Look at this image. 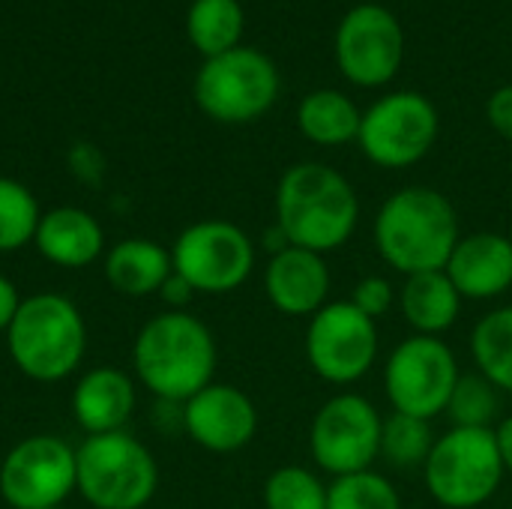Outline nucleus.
<instances>
[{
    "instance_id": "f257e3e1",
    "label": "nucleus",
    "mask_w": 512,
    "mask_h": 509,
    "mask_svg": "<svg viewBox=\"0 0 512 509\" xmlns=\"http://www.w3.org/2000/svg\"><path fill=\"white\" fill-rule=\"evenodd\" d=\"M360 222V198L354 186L330 165H291L276 186V228L288 246L318 255L345 246Z\"/></svg>"
},
{
    "instance_id": "f03ea898",
    "label": "nucleus",
    "mask_w": 512,
    "mask_h": 509,
    "mask_svg": "<svg viewBox=\"0 0 512 509\" xmlns=\"http://www.w3.org/2000/svg\"><path fill=\"white\" fill-rule=\"evenodd\" d=\"M216 357L219 351L210 327L189 312L171 309L150 318L132 345L135 378L168 405H183L213 384Z\"/></svg>"
},
{
    "instance_id": "7ed1b4c3",
    "label": "nucleus",
    "mask_w": 512,
    "mask_h": 509,
    "mask_svg": "<svg viewBox=\"0 0 512 509\" xmlns=\"http://www.w3.org/2000/svg\"><path fill=\"white\" fill-rule=\"evenodd\" d=\"M375 249L402 276L444 270L459 237V213L453 201L429 186H405L393 192L375 216Z\"/></svg>"
},
{
    "instance_id": "20e7f679",
    "label": "nucleus",
    "mask_w": 512,
    "mask_h": 509,
    "mask_svg": "<svg viewBox=\"0 0 512 509\" xmlns=\"http://www.w3.org/2000/svg\"><path fill=\"white\" fill-rule=\"evenodd\" d=\"M6 351L15 369L30 381L54 384L69 378L87 351V324L81 309L54 291L24 297L6 330Z\"/></svg>"
},
{
    "instance_id": "39448f33",
    "label": "nucleus",
    "mask_w": 512,
    "mask_h": 509,
    "mask_svg": "<svg viewBox=\"0 0 512 509\" xmlns=\"http://www.w3.org/2000/svg\"><path fill=\"white\" fill-rule=\"evenodd\" d=\"M159 489L153 453L126 429L75 447V492L93 509H144Z\"/></svg>"
},
{
    "instance_id": "423d86ee",
    "label": "nucleus",
    "mask_w": 512,
    "mask_h": 509,
    "mask_svg": "<svg viewBox=\"0 0 512 509\" xmlns=\"http://www.w3.org/2000/svg\"><path fill=\"white\" fill-rule=\"evenodd\" d=\"M495 429L450 426L432 447L423 480L435 504L444 509H477L489 504L504 480Z\"/></svg>"
},
{
    "instance_id": "0eeeda50",
    "label": "nucleus",
    "mask_w": 512,
    "mask_h": 509,
    "mask_svg": "<svg viewBox=\"0 0 512 509\" xmlns=\"http://www.w3.org/2000/svg\"><path fill=\"white\" fill-rule=\"evenodd\" d=\"M279 96L276 63L255 48H231L207 57L195 75L198 108L219 123H252L264 117Z\"/></svg>"
},
{
    "instance_id": "6e6552de",
    "label": "nucleus",
    "mask_w": 512,
    "mask_h": 509,
    "mask_svg": "<svg viewBox=\"0 0 512 509\" xmlns=\"http://www.w3.org/2000/svg\"><path fill=\"white\" fill-rule=\"evenodd\" d=\"M384 417L360 393H336L327 399L309 426L312 462L333 480L372 471L381 459Z\"/></svg>"
},
{
    "instance_id": "1a4fd4ad",
    "label": "nucleus",
    "mask_w": 512,
    "mask_h": 509,
    "mask_svg": "<svg viewBox=\"0 0 512 509\" xmlns=\"http://www.w3.org/2000/svg\"><path fill=\"white\" fill-rule=\"evenodd\" d=\"M462 378L459 360L444 339L408 336L384 363V393L399 414L435 420L447 411L456 381Z\"/></svg>"
},
{
    "instance_id": "9d476101",
    "label": "nucleus",
    "mask_w": 512,
    "mask_h": 509,
    "mask_svg": "<svg viewBox=\"0 0 512 509\" xmlns=\"http://www.w3.org/2000/svg\"><path fill=\"white\" fill-rule=\"evenodd\" d=\"M171 261L195 294H231L255 270V243L228 219H201L180 231Z\"/></svg>"
},
{
    "instance_id": "9b49d317",
    "label": "nucleus",
    "mask_w": 512,
    "mask_h": 509,
    "mask_svg": "<svg viewBox=\"0 0 512 509\" xmlns=\"http://www.w3.org/2000/svg\"><path fill=\"white\" fill-rule=\"evenodd\" d=\"M438 111L414 90H399L363 111L357 144L378 168H411L438 141Z\"/></svg>"
},
{
    "instance_id": "f8f14e48",
    "label": "nucleus",
    "mask_w": 512,
    "mask_h": 509,
    "mask_svg": "<svg viewBox=\"0 0 512 509\" xmlns=\"http://www.w3.org/2000/svg\"><path fill=\"white\" fill-rule=\"evenodd\" d=\"M378 360V321L366 318L351 300L327 303L309 318L306 363L327 384H354Z\"/></svg>"
},
{
    "instance_id": "ddd939ff",
    "label": "nucleus",
    "mask_w": 512,
    "mask_h": 509,
    "mask_svg": "<svg viewBox=\"0 0 512 509\" xmlns=\"http://www.w3.org/2000/svg\"><path fill=\"white\" fill-rule=\"evenodd\" d=\"M75 492V447L60 435H30L0 462V498L12 509H60Z\"/></svg>"
},
{
    "instance_id": "4468645a",
    "label": "nucleus",
    "mask_w": 512,
    "mask_h": 509,
    "mask_svg": "<svg viewBox=\"0 0 512 509\" xmlns=\"http://www.w3.org/2000/svg\"><path fill=\"white\" fill-rule=\"evenodd\" d=\"M405 33L399 18L381 3L354 6L336 30L339 72L357 87L390 84L402 66Z\"/></svg>"
},
{
    "instance_id": "2eb2a0df",
    "label": "nucleus",
    "mask_w": 512,
    "mask_h": 509,
    "mask_svg": "<svg viewBox=\"0 0 512 509\" xmlns=\"http://www.w3.org/2000/svg\"><path fill=\"white\" fill-rule=\"evenodd\" d=\"M180 423L198 447L210 453H237L252 444L258 432V408L240 387L213 381L183 402Z\"/></svg>"
},
{
    "instance_id": "dca6fc26",
    "label": "nucleus",
    "mask_w": 512,
    "mask_h": 509,
    "mask_svg": "<svg viewBox=\"0 0 512 509\" xmlns=\"http://www.w3.org/2000/svg\"><path fill=\"white\" fill-rule=\"evenodd\" d=\"M330 267L324 255L285 246L264 267V294L270 306L288 318H312L330 300Z\"/></svg>"
},
{
    "instance_id": "f3484780",
    "label": "nucleus",
    "mask_w": 512,
    "mask_h": 509,
    "mask_svg": "<svg viewBox=\"0 0 512 509\" xmlns=\"http://www.w3.org/2000/svg\"><path fill=\"white\" fill-rule=\"evenodd\" d=\"M444 273L462 300H495L512 288V240L498 231L462 234Z\"/></svg>"
},
{
    "instance_id": "a211bd4d",
    "label": "nucleus",
    "mask_w": 512,
    "mask_h": 509,
    "mask_svg": "<svg viewBox=\"0 0 512 509\" xmlns=\"http://www.w3.org/2000/svg\"><path fill=\"white\" fill-rule=\"evenodd\" d=\"M135 381L114 366H96L72 387V417L87 435L123 432L135 411Z\"/></svg>"
},
{
    "instance_id": "6ab92c4d",
    "label": "nucleus",
    "mask_w": 512,
    "mask_h": 509,
    "mask_svg": "<svg viewBox=\"0 0 512 509\" xmlns=\"http://www.w3.org/2000/svg\"><path fill=\"white\" fill-rule=\"evenodd\" d=\"M33 246L45 261L66 270H81L102 255L105 231L81 207H54L42 213L33 234Z\"/></svg>"
},
{
    "instance_id": "aec40b11",
    "label": "nucleus",
    "mask_w": 512,
    "mask_h": 509,
    "mask_svg": "<svg viewBox=\"0 0 512 509\" xmlns=\"http://www.w3.org/2000/svg\"><path fill=\"white\" fill-rule=\"evenodd\" d=\"M171 273V249L150 237H126L105 255V279L123 297L159 294Z\"/></svg>"
},
{
    "instance_id": "412c9836",
    "label": "nucleus",
    "mask_w": 512,
    "mask_h": 509,
    "mask_svg": "<svg viewBox=\"0 0 512 509\" xmlns=\"http://www.w3.org/2000/svg\"><path fill=\"white\" fill-rule=\"evenodd\" d=\"M462 303V294L444 270L405 276V285L399 288V309L417 336L441 339L459 321Z\"/></svg>"
},
{
    "instance_id": "4be33fe9",
    "label": "nucleus",
    "mask_w": 512,
    "mask_h": 509,
    "mask_svg": "<svg viewBox=\"0 0 512 509\" xmlns=\"http://www.w3.org/2000/svg\"><path fill=\"white\" fill-rule=\"evenodd\" d=\"M363 111L339 90H315L297 108L300 132L318 147H342L357 141Z\"/></svg>"
},
{
    "instance_id": "5701e85b",
    "label": "nucleus",
    "mask_w": 512,
    "mask_h": 509,
    "mask_svg": "<svg viewBox=\"0 0 512 509\" xmlns=\"http://www.w3.org/2000/svg\"><path fill=\"white\" fill-rule=\"evenodd\" d=\"M471 357L483 378L501 393H512V303L477 321L471 330Z\"/></svg>"
},
{
    "instance_id": "b1692460",
    "label": "nucleus",
    "mask_w": 512,
    "mask_h": 509,
    "mask_svg": "<svg viewBox=\"0 0 512 509\" xmlns=\"http://www.w3.org/2000/svg\"><path fill=\"white\" fill-rule=\"evenodd\" d=\"M186 33L204 57L225 54L240 45L243 6L237 0H195L186 15Z\"/></svg>"
},
{
    "instance_id": "393cba45",
    "label": "nucleus",
    "mask_w": 512,
    "mask_h": 509,
    "mask_svg": "<svg viewBox=\"0 0 512 509\" xmlns=\"http://www.w3.org/2000/svg\"><path fill=\"white\" fill-rule=\"evenodd\" d=\"M435 441L438 438L432 435V420L393 411L381 426V459L399 471L423 468Z\"/></svg>"
},
{
    "instance_id": "a878e982",
    "label": "nucleus",
    "mask_w": 512,
    "mask_h": 509,
    "mask_svg": "<svg viewBox=\"0 0 512 509\" xmlns=\"http://www.w3.org/2000/svg\"><path fill=\"white\" fill-rule=\"evenodd\" d=\"M330 483L300 465L276 468L264 480V509H327Z\"/></svg>"
},
{
    "instance_id": "bb28decb",
    "label": "nucleus",
    "mask_w": 512,
    "mask_h": 509,
    "mask_svg": "<svg viewBox=\"0 0 512 509\" xmlns=\"http://www.w3.org/2000/svg\"><path fill=\"white\" fill-rule=\"evenodd\" d=\"M39 219L42 210L36 195L24 183L0 177V255L18 252L21 246L33 243Z\"/></svg>"
},
{
    "instance_id": "cd10ccee",
    "label": "nucleus",
    "mask_w": 512,
    "mask_h": 509,
    "mask_svg": "<svg viewBox=\"0 0 512 509\" xmlns=\"http://www.w3.org/2000/svg\"><path fill=\"white\" fill-rule=\"evenodd\" d=\"M498 393L501 390L480 372L462 375L453 387V396L444 414L459 429H495L492 423L498 420V411H501Z\"/></svg>"
},
{
    "instance_id": "c85d7f7f",
    "label": "nucleus",
    "mask_w": 512,
    "mask_h": 509,
    "mask_svg": "<svg viewBox=\"0 0 512 509\" xmlns=\"http://www.w3.org/2000/svg\"><path fill=\"white\" fill-rule=\"evenodd\" d=\"M327 509H402V498L384 474L363 471L330 483Z\"/></svg>"
},
{
    "instance_id": "c756f323",
    "label": "nucleus",
    "mask_w": 512,
    "mask_h": 509,
    "mask_svg": "<svg viewBox=\"0 0 512 509\" xmlns=\"http://www.w3.org/2000/svg\"><path fill=\"white\" fill-rule=\"evenodd\" d=\"M351 303H354L366 318L381 321V318L390 315V309L399 303V291H396L393 282L384 279V276H363V279L354 285Z\"/></svg>"
},
{
    "instance_id": "7c9ffc66",
    "label": "nucleus",
    "mask_w": 512,
    "mask_h": 509,
    "mask_svg": "<svg viewBox=\"0 0 512 509\" xmlns=\"http://www.w3.org/2000/svg\"><path fill=\"white\" fill-rule=\"evenodd\" d=\"M486 117H489L492 129H495L501 138L512 141V84L498 87V90L489 96V102H486Z\"/></svg>"
},
{
    "instance_id": "2f4dec72",
    "label": "nucleus",
    "mask_w": 512,
    "mask_h": 509,
    "mask_svg": "<svg viewBox=\"0 0 512 509\" xmlns=\"http://www.w3.org/2000/svg\"><path fill=\"white\" fill-rule=\"evenodd\" d=\"M159 297L165 300V306H168L171 312H186V306H189V300L195 297V291H192V285H189L183 276L171 273L168 282L162 285Z\"/></svg>"
},
{
    "instance_id": "473e14b6",
    "label": "nucleus",
    "mask_w": 512,
    "mask_h": 509,
    "mask_svg": "<svg viewBox=\"0 0 512 509\" xmlns=\"http://www.w3.org/2000/svg\"><path fill=\"white\" fill-rule=\"evenodd\" d=\"M21 294H18V288H15V282L12 279H6L3 273H0V333H6L9 330V324H12V318L18 315V309H21Z\"/></svg>"
},
{
    "instance_id": "72a5a7b5",
    "label": "nucleus",
    "mask_w": 512,
    "mask_h": 509,
    "mask_svg": "<svg viewBox=\"0 0 512 509\" xmlns=\"http://www.w3.org/2000/svg\"><path fill=\"white\" fill-rule=\"evenodd\" d=\"M495 441H498V453H501L504 471L512 474V417L501 420V423L495 426Z\"/></svg>"
}]
</instances>
